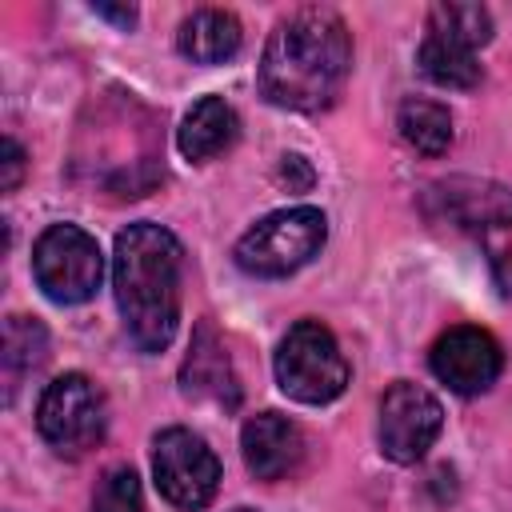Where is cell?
I'll return each instance as SVG.
<instances>
[{
	"label": "cell",
	"mask_w": 512,
	"mask_h": 512,
	"mask_svg": "<svg viewBox=\"0 0 512 512\" xmlns=\"http://www.w3.org/2000/svg\"><path fill=\"white\" fill-rule=\"evenodd\" d=\"M352 68L348 24L332 8H296L284 16L260 56V92L276 108L316 112L328 108Z\"/></svg>",
	"instance_id": "6da1fadb"
},
{
	"label": "cell",
	"mask_w": 512,
	"mask_h": 512,
	"mask_svg": "<svg viewBox=\"0 0 512 512\" xmlns=\"http://www.w3.org/2000/svg\"><path fill=\"white\" fill-rule=\"evenodd\" d=\"M20 176H24V148L8 136V140H4V180H0V188H4V192H16Z\"/></svg>",
	"instance_id": "ffe728a7"
},
{
	"label": "cell",
	"mask_w": 512,
	"mask_h": 512,
	"mask_svg": "<svg viewBox=\"0 0 512 512\" xmlns=\"http://www.w3.org/2000/svg\"><path fill=\"white\" fill-rule=\"evenodd\" d=\"M32 276L56 304H84L104 280V256L96 236L76 224H48L32 248Z\"/></svg>",
	"instance_id": "8992f818"
},
{
	"label": "cell",
	"mask_w": 512,
	"mask_h": 512,
	"mask_svg": "<svg viewBox=\"0 0 512 512\" xmlns=\"http://www.w3.org/2000/svg\"><path fill=\"white\" fill-rule=\"evenodd\" d=\"M152 476L172 508L200 512L220 488V460L192 428H164L152 444Z\"/></svg>",
	"instance_id": "ba28073f"
},
{
	"label": "cell",
	"mask_w": 512,
	"mask_h": 512,
	"mask_svg": "<svg viewBox=\"0 0 512 512\" xmlns=\"http://www.w3.org/2000/svg\"><path fill=\"white\" fill-rule=\"evenodd\" d=\"M416 64L420 72L440 84V88H476L480 84V64H476V52L468 44H456L440 32H428L420 40V52H416Z\"/></svg>",
	"instance_id": "2e32d148"
},
{
	"label": "cell",
	"mask_w": 512,
	"mask_h": 512,
	"mask_svg": "<svg viewBox=\"0 0 512 512\" xmlns=\"http://www.w3.org/2000/svg\"><path fill=\"white\" fill-rule=\"evenodd\" d=\"M444 212L456 228H464L504 296H512V188L496 180H448L436 188Z\"/></svg>",
	"instance_id": "277c9868"
},
{
	"label": "cell",
	"mask_w": 512,
	"mask_h": 512,
	"mask_svg": "<svg viewBox=\"0 0 512 512\" xmlns=\"http://www.w3.org/2000/svg\"><path fill=\"white\" fill-rule=\"evenodd\" d=\"M240 452L256 480H284L304 460V432L284 412H256L240 428Z\"/></svg>",
	"instance_id": "8fae6325"
},
{
	"label": "cell",
	"mask_w": 512,
	"mask_h": 512,
	"mask_svg": "<svg viewBox=\"0 0 512 512\" xmlns=\"http://www.w3.org/2000/svg\"><path fill=\"white\" fill-rule=\"evenodd\" d=\"M36 428L60 456H84L104 440L108 428L104 392L84 372L56 376L36 404Z\"/></svg>",
	"instance_id": "52a82bcc"
},
{
	"label": "cell",
	"mask_w": 512,
	"mask_h": 512,
	"mask_svg": "<svg viewBox=\"0 0 512 512\" xmlns=\"http://www.w3.org/2000/svg\"><path fill=\"white\" fill-rule=\"evenodd\" d=\"M176 48L192 64H224L240 52V20L224 8H196L176 32Z\"/></svg>",
	"instance_id": "5bb4252c"
},
{
	"label": "cell",
	"mask_w": 512,
	"mask_h": 512,
	"mask_svg": "<svg viewBox=\"0 0 512 512\" xmlns=\"http://www.w3.org/2000/svg\"><path fill=\"white\" fill-rule=\"evenodd\" d=\"M236 512H252V508H236Z\"/></svg>",
	"instance_id": "603a6c76"
},
{
	"label": "cell",
	"mask_w": 512,
	"mask_h": 512,
	"mask_svg": "<svg viewBox=\"0 0 512 512\" xmlns=\"http://www.w3.org/2000/svg\"><path fill=\"white\" fill-rule=\"evenodd\" d=\"M280 176H284V180H296V188H308V184H312V168L304 164V156H284Z\"/></svg>",
	"instance_id": "44dd1931"
},
{
	"label": "cell",
	"mask_w": 512,
	"mask_h": 512,
	"mask_svg": "<svg viewBox=\"0 0 512 512\" xmlns=\"http://www.w3.org/2000/svg\"><path fill=\"white\" fill-rule=\"evenodd\" d=\"M324 240H328L324 212L312 204H296V208H280V212H268L264 220H256L236 240L232 256L248 276L276 280V276H292L312 256H320Z\"/></svg>",
	"instance_id": "3957f363"
},
{
	"label": "cell",
	"mask_w": 512,
	"mask_h": 512,
	"mask_svg": "<svg viewBox=\"0 0 512 512\" xmlns=\"http://www.w3.org/2000/svg\"><path fill=\"white\" fill-rule=\"evenodd\" d=\"M44 360H48V332H44V324L32 320V316H8L4 320V352H0L4 396L12 400L20 380L32 376Z\"/></svg>",
	"instance_id": "9a60e30c"
},
{
	"label": "cell",
	"mask_w": 512,
	"mask_h": 512,
	"mask_svg": "<svg viewBox=\"0 0 512 512\" xmlns=\"http://www.w3.org/2000/svg\"><path fill=\"white\" fill-rule=\"evenodd\" d=\"M428 364L440 384H448L460 396H476L496 384V376L504 368V352L492 332H484L476 324H456L432 344Z\"/></svg>",
	"instance_id": "30bf717a"
},
{
	"label": "cell",
	"mask_w": 512,
	"mask_h": 512,
	"mask_svg": "<svg viewBox=\"0 0 512 512\" xmlns=\"http://www.w3.org/2000/svg\"><path fill=\"white\" fill-rule=\"evenodd\" d=\"M92 512H144V492H140V476L128 464H116L100 476L96 492H92Z\"/></svg>",
	"instance_id": "d6986e66"
},
{
	"label": "cell",
	"mask_w": 512,
	"mask_h": 512,
	"mask_svg": "<svg viewBox=\"0 0 512 512\" xmlns=\"http://www.w3.org/2000/svg\"><path fill=\"white\" fill-rule=\"evenodd\" d=\"M184 248L160 224H128L112 252V292L140 352H164L180 324Z\"/></svg>",
	"instance_id": "7a4b0ae2"
},
{
	"label": "cell",
	"mask_w": 512,
	"mask_h": 512,
	"mask_svg": "<svg viewBox=\"0 0 512 512\" xmlns=\"http://www.w3.org/2000/svg\"><path fill=\"white\" fill-rule=\"evenodd\" d=\"M396 128L424 156H444L448 144H452V116L436 100H420V96L404 100L400 112H396Z\"/></svg>",
	"instance_id": "e0dca14e"
},
{
	"label": "cell",
	"mask_w": 512,
	"mask_h": 512,
	"mask_svg": "<svg viewBox=\"0 0 512 512\" xmlns=\"http://www.w3.org/2000/svg\"><path fill=\"white\" fill-rule=\"evenodd\" d=\"M276 380L300 404H328L348 388V360L320 320H296L276 348Z\"/></svg>",
	"instance_id": "5b68a950"
},
{
	"label": "cell",
	"mask_w": 512,
	"mask_h": 512,
	"mask_svg": "<svg viewBox=\"0 0 512 512\" xmlns=\"http://www.w3.org/2000/svg\"><path fill=\"white\" fill-rule=\"evenodd\" d=\"M440 424V400L412 380H396L380 400V452L396 464H416L440 436Z\"/></svg>",
	"instance_id": "9c48e42d"
},
{
	"label": "cell",
	"mask_w": 512,
	"mask_h": 512,
	"mask_svg": "<svg viewBox=\"0 0 512 512\" xmlns=\"http://www.w3.org/2000/svg\"><path fill=\"white\" fill-rule=\"evenodd\" d=\"M236 136H240L236 108H232L224 96H204V100H196V104L184 112L180 132H176V144H180L184 160L204 164V160L228 152Z\"/></svg>",
	"instance_id": "4fadbf2b"
},
{
	"label": "cell",
	"mask_w": 512,
	"mask_h": 512,
	"mask_svg": "<svg viewBox=\"0 0 512 512\" xmlns=\"http://www.w3.org/2000/svg\"><path fill=\"white\" fill-rule=\"evenodd\" d=\"M92 12L96 16H104V20H112V24H120V28H132L136 24V8L128 4V8H112V4H92Z\"/></svg>",
	"instance_id": "7402d4cb"
},
{
	"label": "cell",
	"mask_w": 512,
	"mask_h": 512,
	"mask_svg": "<svg viewBox=\"0 0 512 512\" xmlns=\"http://www.w3.org/2000/svg\"><path fill=\"white\" fill-rule=\"evenodd\" d=\"M180 388L192 400H216L224 408L240 404V384H236L232 360H228L224 344L216 340V332L208 324H200L192 344H188V356H184V368H180Z\"/></svg>",
	"instance_id": "7c38bea8"
},
{
	"label": "cell",
	"mask_w": 512,
	"mask_h": 512,
	"mask_svg": "<svg viewBox=\"0 0 512 512\" xmlns=\"http://www.w3.org/2000/svg\"><path fill=\"white\" fill-rule=\"evenodd\" d=\"M428 32H440L476 52L492 40V16L484 4H436L428 12Z\"/></svg>",
	"instance_id": "ac0fdd59"
}]
</instances>
